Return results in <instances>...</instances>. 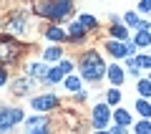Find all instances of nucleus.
Segmentation results:
<instances>
[{
    "label": "nucleus",
    "instance_id": "obj_1",
    "mask_svg": "<svg viewBox=\"0 0 151 134\" xmlns=\"http://www.w3.org/2000/svg\"><path fill=\"white\" fill-rule=\"evenodd\" d=\"M81 74H83V79H88V81H98L103 74H106V66H103L101 56L93 53V51H88V53L81 58Z\"/></svg>",
    "mask_w": 151,
    "mask_h": 134
},
{
    "label": "nucleus",
    "instance_id": "obj_2",
    "mask_svg": "<svg viewBox=\"0 0 151 134\" xmlns=\"http://www.w3.org/2000/svg\"><path fill=\"white\" fill-rule=\"evenodd\" d=\"M40 13L45 18H53V20H60V18L70 15L73 8H70V0H48L45 5H40Z\"/></svg>",
    "mask_w": 151,
    "mask_h": 134
},
{
    "label": "nucleus",
    "instance_id": "obj_3",
    "mask_svg": "<svg viewBox=\"0 0 151 134\" xmlns=\"http://www.w3.org/2000/svg\"><path fill=\"white\" fill-rule=\"evenodd\" d=\"M48 119L45 117H30L25 122V129H28V134H48Z\"/></svg>",
    "mask_w": 151,
    "mask_h": 134
},
{
    "label": "nucleus",
    "instance_id": "obj_4",
    "mask_svg": "<svg viewBox=\"0 0 151 134\" xmlns=\"http://www.w3.org/2000/svg\"><path fill=\"white\" fill-rule=\"evenodd\" d=\"M15 109H0V132L15 127Z\"/></svg>",
    "mask_w": 151,
    "mask_h": 134
},
{
    "label": "nucleus",
    "instance_id": "obj_5",
    "mask_svg": "<svg viewBox=\"0 0 151 134\" xmlns=\"http://www.w3.org/2000/svg\"><path fill=\"white\" fill-rule=\"evenodd\" d=\"M25 20H28L25 13H13L10 20H8V31H10V33H23V28H25Z\"/></svg>",
    "mask_w": 151,
    "mask_h": 134
},
{
    "label": "nucleus",
    "instance_id": "obj_6",
    "mask_svg": "<svg viewBox=\"0 0 151 134\" xmlns=\"http://www.w3.org/2000/svg\"><path fill=\"white\" fill-rule=\"evenodd\" d=\"M106 122H108V104H98L93 109V124L96 127H106Z\"/></svg>",
    "mask_w": 151,
    "mask_h": 134
},
{
    "label": "nucleus",
    "instance_id": "obj_7",
    "mask_svg": "<svg viewBox=\"0 0 151 134\" xmlns=\"http://www.w3.org/2000/svg\"><path fill=\"white\" fill-rule=\"evenodd\" d=\"M30 104H33V109H38V111H45V109L55 106V99L48 94V96H38V99H33Z\"/></svg>",
    "mask_w": 151,
    "mask_h": 134
},
{
    "label": "nucleus",
    "instance_id": "obj_8",
    "mask_svg": "<svg viewBox=\"0 0 151 134\" xmlns=\"http://www.w3.org/2000/svg\"><path fill=\"white\" fill-rule=\"evenodd\" d=\"M30 86H33V79H20V81H13V84H10V89L18 94V96H23V94H25L28 89H30Z\"/></svg>",
    "mask_w": 151,
    "mask_h": 134
},
{
    "label": "nucleus",
    "instance_id": "obj_9",
    "mask_svg": "<svg viewBox=\"0 0 151 134\" xmlns=\"http://www.w3.org/2000/svg\"><path fill=\"white\" fill-rule=\"evenodd\" d=\"M108 51H111V56H116V58H124V56L129 53V48H126L124 43H119V41H108Z\"/></svg>",
    "mask_w": 151,
    "mask_h": 134
},
{
    "label": "nucleus",
    "instance_id": "obj_10",
    "mask_svg": "<svg viewBox=\"0 0 151 134\" xmlns=\"http://www.w3.org/2000/svg\"><path fill=\"white\" fill-rule=\"evenodd\" d=\"M28 74H30V76H40V79H45V76H48V68H45L43 63H30V66H28Z\"/></svg>",
    "mask_w": 151,
    "mask_h": 134
},
{
    "label": "nucleus",
    "instance_id": "obj_11",
    "mask_svg": "<svg viewBox=\"0 0 151 134\" xmlns=\"http://www.w3.org/2000/svg\"><path fill=\"white\" fill-rule=\"evenodd\" d=\"M106 76H108V79H111L116 86H119L121 81H124V74H121V68H119V66H111V68L106 71Z\"/></svg>",
    "mask_w": 151,
    "mask_h": 134
},
{
    "label": "nucleus",
    "instance_id": "obj_12",
    "mask_svg": "<svg viewBox=\"0 0 151 134\" xmlns=\"http://www.w3.org/2000/svg\"><path fill=\"white\" fill-rule=\"evenodd\" d=\"M83 28H86V25H83V23H73V25H70V36L68 38H73V41H81V38L83 36H86V33H83Z\"/></svg>",
    "mask_w": 151,
    "mask_h": 134
},
{
    "label": "nucleus",
    "instance_id": "obj_13",
    "mask_svg": "<svg viewBox=\"0 0 151 134\" xmlns=\"http://www.w3.org/2000/svg\"><path fill=\"white\" fill-rule=\"evenodd\" d=\"M113 117H116V122H119L121 127H126V124H131V114L126 111V109H116V111H113Z\"/></svg>",
    "mask_w": 151,
    "mask_h": 134
},
{
    "label": "nucleus",
    "instance_id": "obj_14",
    "mask_svg": "<svg viewBox=\"0 0 151 134\" xmlns=\"http://www.w3.org/2000/svg\"><path fill=\"white\" fill-rule=\"evenodd\" d=\"M45 81H50V84H55V81H65V74L60 71V66H58V68H50L48 76H45Z\"/></svg>",
    "mask_w": 151,
    "mask_h": 134
},
{
    "label": "nucleus",
    "instance_id": "obj_15",
    "mask_svg": "<svg viewBox=\"0 0 151 134\" xmlns=\"http://www.w3.org/2000/svg\"><path fill=\"white\" fill-rule=\"evenodd\" d=\"M13 56H15V53H13V46H10V43H0V61H10L13 58Z\"/></svg>",
    "mask_w": 151,
    "mask_h": 134
},
{
    "label": "nucleus",
    "instance_id": "obj_16",
    "mask_svg": "<svg viewBox=\"0 0 151 134\" xmlns=\"http://www.w3.org/2000/svg\"><path fill=\"white\" fill-rule=\"evenodd\" d=\"M60 56H63V51L53 46V48H48V51L43 53V61H60Z\"/></svg>",
    "mask_w": 151,
    "mask_h": 134
},
{
    "label": "nucleus",
    "instance_id": "obj_17",
    "mask_svg": "<svg viewBox=\"0 0 151 134\" xmlns=\"http://www.w3.org/2000/svg\"><path fill=\"white\" fill-rule=\"evenodd\" d=\"M136 111H139L141 117H146V119H149V117H151V104L141 99V101H136Z\"/></svg>",
    "mask_w": 151,
    "mask_h": 134
},
{
    "label": "nucleus",
    "instance_id": "obj_18",
    "mask_svg": "<svg viewBox=\"0 0 151 134\" xmlns=\"http://www.w3.org/2000/svg\"><path fill=\"white\" fill-rule=\"evenodd\" d=\"M45 36H48V41H63L65 33L60 31V28H48V31H45Z\"/></svg>",
    "mask_w": 151,
    "mask_h": 134
},
{
    "label": "nucleus",
    "instance_id": "obj_19",
    "mask_svg": "<svg viewBox=\"0 0 151 134\" xmlns=\"http://www.w3.org/2000/svg\"><path fill=\"white\" fill-rule=\"evenodd\" d=\"M106 101L111 104V106H116V104L121 101V91H119V89H111V91L106 94Z\"/></svg>",
    "mask_w": 151,
    "mask_h": 134
},
{
    "label": "nucleus",
    "instance_id": "obj_20",
    "mask_svg": "<svg viewBox=\"0 0 151 134\" xmlns=\"http://www.w3.org/2000/svg\"><path fill=\"white\" fill-rule=\"evenodd\" d=\"M139 94H141V96H151V79L139 81Z\"/></svg>",
    "mask_w": 151,
    "mask_h": 134
},
{
    "label": "nucleus",
    "instance_id": "obj_21",
    "mask_svg": "<svg viewBox=\"0 0 151 134\" xmlns=\"http://www.w3.org/2000/svg\"><path fill=\"white\" fill-rule=\"evenodd\" d=\"M65 89H68V91H81V81L76 79V76H68V79H65Z\"/></svg>",
    "mask_w": 151,
    "mask_h": 134
},
{
    "label": "nucleus",
    "instance_id": "obj_22",
    "mask_svg": "<svg viewBox=\"0 0 151 134\" xmlns=\"http://www.w3.org/2000/svg\"><path fill=\"white\" fill-rule=\"evenodd\" d=\"M151 43V36L146 31H139V36H136V46H149Z\"/></svg>",
    "mask_w": 151,
    "mask_h": 134
},
{
    "label": "nucleus",
    "instance_id": "obj_23",
    "mask_svg": "<svg viewBox=\"0 0 151 134\" xmlns=\"http://www.w3.org/2000/svg\"><path fill=\"white\" fill-rule=\"evenodd\" d=\"M124 20L129 23V25H134V28H139V25H141V20H139V15H136V13H126Z\"/></svg>",
    "mask_w": 151,
    "mask_h": 134
},
{
    "label": "nucleus",
    "instance_id": "obj_24",
    "mask_svg": "<svg viewBox=\"0 0 151 134\" xmlns=\"http://www.w3.org/2000/svg\"><path fill=\"white\" fill-rule=\"evenodd\" d=\"M111 33H113V38H119V41H124V38L129 36V33H126V28H121V25H113Z\"/></svg>",
    "mask_w": 151,
    "mask_h": 134
},
{
    "label": "nucleus",
    "instance_id": "obj_25",
    "mask_svg": "<svg viewBox=\"0 0 151 134\" xmlns=\"http://www.w3.org/2000/svg\"><path fill=\"white\" fill-rule=\"evenodd\" d=\"M136 134H151V124L149 122H139L136 124Z\"/></svg>",
    "mask_w": 151,
    "mask_h": 134
},
{
    "label": "nucleus",
    "instance_id": "obj_26",
    "mask_svg": "<svg viewBox=\"0 0 151 134\" xmlns=\"http://www.w3.org/2000/svg\"><path fill=\"white\" fill-rule=\"evenodd\" d=\"M81 23L86 28H96V18H93V15H81Z\"/></svg>",
    "mask_w": 151,
    "mask_h": 134
},
{
    "label": "nucleus",
    "instance_id": "obj_27",
    "mask_svg": "<svg viewBox=\"0 0 151 134\" xmlns=\"http://www.w3.org/2000/svg\"><path fill=\"white\" fill-rule=\"evenodd\" d=\"M139 66H144V68H151V56H139Z\"/></svg>",
    "mask_w": 151,
    "mask_h": 134
},
{
    "label": "nucleus",
    "instance_id": "obj_28",
    "mask_svg": "<svg viewBox=\"0 0 151 134\" xmlns=\"http://www.w3.org/2000/svg\"><path fill=\"white\" fill-rule=\"evenodd\" d=\"M70 68H73L70 61H60V71H63V74H70Z\"/></svg>",
    "mask_w": 151,
    "mask_h": 134
},
{
    "label": "nucleus",
    "instance_id": "obj_29",
    "mask_svg": "<svg viewBox=\"0 0 151 134\" xmlns=\"http://www.w3.org/2000/svg\"><path fill=\"white\" fill-rule=\"evenodd\" d=\"M139 8H141V13H149V10H151V0H141Z\"/></svg>",
    "mask_w": 151,
    "mask_h": 134
},
{
    "label": "nucleus",
    "instance_id": "obj_30",
    "mask_svg": "<svg viewBox=\"0 0 151 134\" xmlns=\"http://www.w3.org/2000/svg\"><path fill=\"white\" fill-rule=\"evenodd\" d=\"M111 134H126V127H121V124H119V127L111 129Z\"/></svg>",
    "mask_w": 151,
    "mask_h": 134
},
{
    "label": "nucleus",
    "instance_id": "obj_31",
    "mask_svg": "<svg viewBox=\"0 0 151 134\" xmlns=\"http://www.w3.org/2000/svg\"><path fill=\"white\" fill-rule=\"evenodd\" d=\"M5 81H8V76H5V71H3V68H0V86H3V84H5Z\"/></svg>",
    "mask_w": 151,
    "mask_h": 134
},
{
    "label": "nucleus",
    "instance_id": "obj_32",
    "mask_svg": "<svg viewBox=\"0 0 151 134\" xmlns=\"http://www.w3.org/2000/svg\"><path fill=\"white\" fill-rule=\"evenodd\" d=\"M96 134H106V132H96Z\"/></svg>",
    "mask_w": 151,
    "mask_h": 134
},
{
    "label": "nucleus",
    "instance_id": "obj_33",
    "mask_svg": "<svg viewBox=\"0 0 151 134\" xmlns=\"http://www.w3.org/2000/svg\"><path fill=\"white\" fill-rule=\"evenodd\" d=\"M149 79H151V74H149Z\"/></svg>",
    "mask_w": 151,
    "mask_h": 134
}]
</instances>
